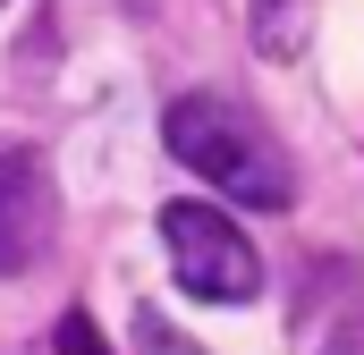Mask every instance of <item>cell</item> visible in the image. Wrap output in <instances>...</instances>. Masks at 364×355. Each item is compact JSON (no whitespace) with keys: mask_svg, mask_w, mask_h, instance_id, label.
Returning a JSON list of instances; mask_svg holds the SVG:
<instances>
[{"mask_svg":"<svg viewBox=\"0 0 364 355\" xmlns=\"http://www.w3.org/2000/svg\"><path fill=\"white\" fill-rule=\"evenodd\" d=\"M161 136H170V153H178L212 195L255 203V212H288V203H296V161H288V144H279L237 93H178V102L161 110Z\"/></svg>","mask_w":364,"mask_h":355,"instance_id":"obj_1","label":"cell"},{"mask_svg":"<svg viewBox=\"0 0 364 355\" xmlns=\"http://www.w3.org/2000/svg\"><path fill=\"white\" fill-rule=\"evenodd\" d=\"M161 246H170L178 288L203 296V305H246V296H263V254H255V237H246L220 203H161Z\"/></svg>","mask_w":364,"mask_h":355,"instance_id":"obj_2","label":"cell"},{"mask_svg":"<svg viewBox=\"0 0 364 355\" xmlns=\"http://www.w3.org/2000/svg\"><path fill=\"white\" fill-rule=\"evenodd\" d=\"M51 246H60V186H51V161H43L34 144H9V153H0V279L43 271Z\"/></svg>","mask_w":364,"mask_h":355,"instance_id":"obj_3","label":"cell"},{"mask_svg":"<svg viewBox=\"0 0 364 355\" xmlns=\"http://www.w3.org/2000/svg\"><path fill=\"white\" fill-rule=\"evenodd\" d=\"M136 347L144 355H212V347H195L178 322H161V305H136Z\"/></svg>","mask_w":364,"mask_h":355,"instance_id":"obj_4","label":"cell"},{"mask_svg":"<svg viewBox=\"0 0 364 355\" xmlns=\"http://www.w3.org/2000/svg\"><path fill=\"white\" fill-rule=\"evenodd\" d=\"M51 347H60V355H110V339L93 330V313L77 305V313H60V339H51Z\"/></svg>","mask_w":364,"mask_h":355,"instance_id":"obj_5","label":"cell"},{"mask_svg":"<svg viewBox=\"0 0 364 355\" xmlns=\"http://www.w3.org/2000/svg\"><path fill=\"white\" fill-rule=\"evenodd\" d=\"M314 355H364V330H356V322H339V330H331Z\"/></svg>","mask_w":364,"mask_h":355,"instance_id":"obj_6","label":"cell"}]
</instances>
